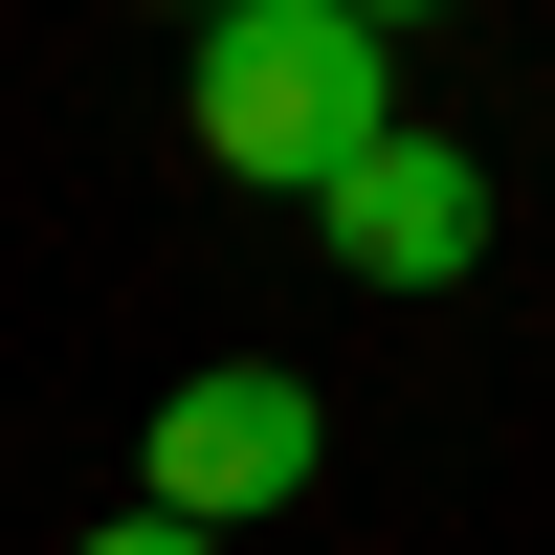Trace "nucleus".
Here are the masks:
<instances>
[{"label":"nucleus","mask_w":555,"mask_h":555,"mask_svg":"<svg viewBox=\"0 0 555 555\" xmlns=\"http://www.w3.org/2000/svg\"><path fill=\"white\" fill-rule=\"evenodd\" d=\"M378 133H400V67H378L356 0H222V23H201V178H289V201H334Z\"/></svg>","instance_id":"1"},{"label":"nucleus","mask_w":555,"mask_h":555,"mask_svg":"<svg viewBox=\"0 0 555 555\" xmlns=\"http://www.w3.org/2000/svg\"><path fill=\"white\" fill-rule=\"evenodd\" d=\"M311 467H334V400H311L289 356H201V378L156 400V444H133V512H178V533H245V512H289Z\"/></svg>","instance_id":"2"},{"label":"nucleus","mask_w":555,"mask_h":555,"mask_svg":"<svg viewBox=\"0 0 555 555\" xmlns=\"http://www.w3.org/2000/svg\"><path fill=\"white\" fill-rule=\"evenodd\" d=\"M311 222H334L356 289H467V267H489V156H467V133H378Z\"/></svg>","instance_id":"3"},{"label":"nucleus","mask_w":555,"mask_h":555,"mask_svg":"<svg viewBox=\"0 0 555 555\" xmlns=\"http://www.w3.org/2000/svg\"><path fill=\"white\" fill-rule=\"evenodd\" d=\"M67 555H222V533H178V512H112V533H67Z\"/></svg>","instance_id":"4"}]
</instances>
